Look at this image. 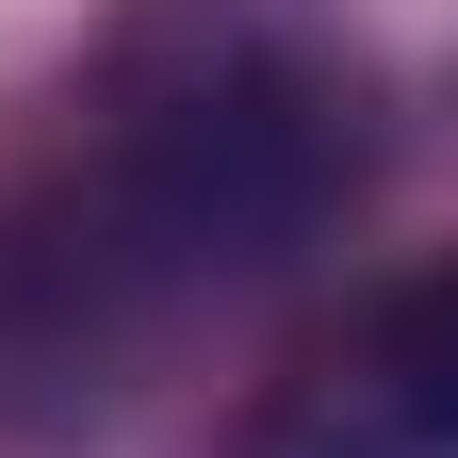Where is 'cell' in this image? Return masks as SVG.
Returning <instances> with one entry per match:
<instances>
[{"label": "cell", "instance_id": "cell-1", "mask_svg": "<svg viewBox=\"0 0 458 458\" xmlns=\"http://www.w3.org/2000/svg\"><path fill=\"white\" fill-rule=\"evenodd\" d=\"M360 181V66L295 0H131L82 82V197L148 278L278 262Z\"/></svg>", "mask_w": 458, "mask_h": 458}, {"label": "cell", "instance_id": "cell-2", "mask_svg": "<svg viewBox=\"0 0 458 458\" xmlns=\"http://www.w3.org/2000/svg\"><path fill=\"white\" fill-rule=\"evenodd\" d=\"M246 458H458V262L344 311L246 410Z\"/></svg>", "mask_w": 458, "mask_h": 458}]
</instances>
